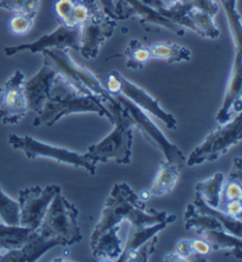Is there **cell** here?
I'll return each mask as SVG.
<instances>
[{
  "instance_id": "5bb4252c",
  "label": "cell",
  "mask_w": 242,
  "mask_h": 262,
  "mask_svg": "<svg viewBox=\"0 0 242 262\" xmlns=\"http://www.w3.org/2000/svg\"><path fill=\"white\" fill-rule=\"evenodd\" d=\"M58 75L59 72L56 70L48 57L44 56V63L40 70L32 78L25 80L24 85H23L29 111H34L37 114L40 113L45 102L51 96L53 84Z\"/></svg>"
},
{
  "instance_id": "7402d4cb",
  "label": "cell",
  "mask_w": 242,
  "mask_h": 262,
  "mask_svg": "<svg viewBox=\"0 0 242 262\" xmlns=\"http://www.w3.org/2000/svg\"><path fill=\"white\" fill-rule=\"evenodd\" d=\"M176 221L175 215H170L168 220L159 223H155V225L150 226H144V227H133L129 233V237L126 240V244L124 247H123L122 254H126L131 252L134 249H137L140 246L145 244L148 240H150L152 236L159 234L161 230H163L168 225ZM121 254V255H122ZM120 255V256H121Z\"/></svg>"
},
{
  "instance_id": "74e56055",
  "label": "cell",
  "mask_w": 242,
  "mask_h": 262,
  "mask_svg": "<svg viewBox=\"0 0 242 262\" xmlns=\"http://www.w3.org/2000/svg\"><path fill=\"white\" fill-rule=\"evenodd\" d=\"M190 247L193 255L199 256H207L209 255V253L212 252V246L209 245V242L205 240V238H193L190 240Z\"/></svg>"
},
{
  "instance_id": "7c38bea8",
  "label": "cell",
  "mask_w": 242,
  "mask_h": 262,
  "mask_svg": "<svg viewBox=\"0 0 242 262\" xmlns=\"http://www.w3.org/2000/svg\"><path fill=\"white\" fill-rule=\"evenodd\" d=\"M25 80L24 73L17 70L4 84L3 102L0 104V122L3 124H18L28 114L29 107L23 90Z\"/></svg>"
},
{
  "instance_id": "7bdbcfd3",
  "label": "cell",
  "mask_w": 242,
  "mask_h": 262,
  "mask_svg": "<svg viewBox=\"0 0 242 262\" xmlns=\"http://www.w3.org/2000/svg\"><path fill=\"white\" fill-rule=\"evenodd\" d=\"M140 2L145 4V5L152 7V9H155L157 11H160V10L164 9V7H167V4H166V2H164V0H140Z\"/></svg>"
},
{
  "instance_id": "e575fe53",
  "label": "cell",
  "mask_w": 242,
  "mask_h": 262,
  "mask_svg": "<svg viewBox=\"0 0 242 262\" xmlns=\"http://www.w3.org/2000/svg\"><path fill=\"white\" fill-rule=\"evenodd\" d=\"M36 15L37 13H15L9 23L11 33L15 34V36H24V34L29 33L31 29L33 28Z\"/></svg>"
},
{
  "instance_id": "f6af8a7d",
  "label": "cell",
  "mask_w": 242,
  "mask_h": 262,
  "mask_svg": "<svg viewBox=\"0 0 242 262\" xmlns=\"http://www.w3.org/2000/svg\"><path fill=\"white\" fill-rule=\"evenodd\" d=\"M140 198H141L142 200H143V201H147V200H148L149 198H150V194H149L148 190H144V191L141 192Z\"/></svg>"
},
{
  "instance_id": "ac0fdd59",
  "label": "cell",
  "mask_w": 242,
  "mask_h": 262,
  "mask_svg": "<svg viewBox=\"0 0 242 262\" xmlns=\"http://www.w3.org/2000/svg\"><path fill=\"white\" fill-rule=\"evenodd\" d=\"M121 225H116L106 229L97 238L96 244L92 246V256L102 261H114L118 260V257L123 252L122 240L120 237Z\"/></svg>"
},
{
  "instance_id": "4dcf8cb0",
  "label": "cell",
  "mask_w": 242,
  "mask_h": 262,
  "mask_svg": "<svg viewBox=\"0 0 242 262\" xmlns=\"http://www.w3.org/2000/svg\"><path fill=\"white\" fill-rule=\"evenodd\" d=\"M236 2L237 0H221V4L227 15L229 30L236 46V51L242 53V20L236 10Z\"/></svg>"
},
{
  "instance_id": "d6986e66",
  "label": "cell",
  "mask_w": 242,
  "mask_h": 262,
  "mask_svg": "<svg viewBox=\"0 0 242 262\" xmlns=\"http://www.w3.org/2000/svg\"><path fill=\"white\" fill-rule=\"evenodd\" d=\"M176 24L184 29H189L197 33L200 37L208 39H217L220 37V30L214 23L212 14L202 12V11H190L182 18H180Z\"/></svg>"
},
{
  "instance_id": "4fadbf2b",
  "label": "cell",
  "mask_w": 242,
  "mask_h": 262,
  "mask_svg": "<svg viewBox=\"0 0 242 262\" xmlns=\"http://www.w3.org/2000/svg\"><path fill=\"white\" fill-rule=\"evenodd\" d=\"M117 20H126L130 18H136L145 29H150L151 25L161 26L168 29L178 36H184L186 30L182 26L171 21L170 19L152 7L145 5L140 0H118L116 5Z\"/></svg>"
},
{
  "instance_id": "f546056e",
  "label": "cell",
  "mask_w": 242,
  "mask_h": 262,
  "mask_svg": "<svg viewBox=\"0 0 242 262\" xmlns=\"http://www.w3.org/2000/svg\"><path fill=\"white\" fill-rule=\"evenodd\" d=\"M74 9L68 26L71 28H80L89 20L92 15L97 14L102 11L96 0H74Z\"/></svg>"
},
{
  "instance_id": "83f0119b",
  "label": "cell",
  "mask_w": 242,
  "mask_h": 262,
  "mask_svg": "<svg viewBox=\"0 0 242 262\" xmlns=\"http://www.w3.org/2000/svg\"><path fill=\"white\" fill-rule=\"evenodd\" d=\"M33 230L21 226H9L0 223V248L3 250H13L20 248Z\"/></svg>"
},
{
  "instance_id": "7a4b0ae2",
  "label": "cell",
  "mask_w": 242,
  "mask_h": 262,
  "mask_svg": "<svg viewBox=\"0 0 242 262\" xmlns=\"http://www.w3.org/2000/svg\"><path fill=\"white\" fill-rule=\"evenodd\" d=\"M53 90L51 91L48 101L45 102L43 109L38 113V116L34 118L33 125L52 126L60 118L69 116L71 114L95 113L99 116L105 117L111 122V113L107 110L104 102L97 96L82 92L68 82L63 76L58 75Z\"/></svg>"
},
{
  "instance_id": "8fae6325",
  "label": "cell",
  "mask_w": 242,
  "mask_h": 262,
  "mask_svg": "<svg viewBox=\"0 0 242 262\" xmlns=\"http://www.w3.org/2000/svg\"><path fill=\"white\" fill-rule=\"evenodd\" d=\"M117 21L102 10L80 26V48L78 51L80 56L85 59L97 58L102 46L113 37Z\"/></svg>"
},
{
  "instance_id": "30bf717a",
  "label": "cell",
  "mask_w": 242,
  "mask_h": 262,
  "mask_svg": "<svg viewBox=\"0 0 242 262\" xmlns=\"http://www.w3.org/2000/svg\"><path fill=\"white\" fill-rule=\"evenodd\" d=\"M80 48V28H71L59 21L58 26L51 33L44 34L36 41L28 44L6 46L4 52L7 57L14 56L19 52L43 53L50 49H72L79 51Z\"/></svg>"
},
{
  "instance_id": "4316f807",
  "label": "cell",
  "mask_w": 242,
  "mask_h": 262,
  "mask_svg": "<svg viewBox=\"0 0 242 262\" xmlns=\"http://www.w3.org/2000/svg\"><path fill=\"white\" fill-rule=\"evenodd\" d=\"M184 227L187 230L195 229L199 235L205 233L206 230L210 229H224L221 223L216 219L210 216V215L202 214L196 209L194 203H189L187 206L186 213H184Z\"/></svg>"
},
{
  "instance_id": "e0dca14e",
  "label": "cell",
  "mask_w": 242,
  "mask_h": 262,
  "mask_svg": "<svg viewBox=\"0 0 242 262\" xmlns=\"http://www.w3.org/2000/svg\"><path fill=\"white\" fill-rule=\"evenodd\" d=\"M59 246L57 241L45 238L37 230H33L29 240L20 248L13 250H0V261L33 262L38 261L50 249Z\"/></svg>"
},
{
  "instance_id": "3957f363",
  "label": "cell",
  "mask_w": 242,
  "mask_h": 262,
  "mask_svg": "<svg viewBox=\"0 0 242 262\" xmlns=\"http://www.w3.org/2000/svg\"><path fill=\"white\" fill-rule=\"evenodd\" d=\"M104 104L111 113L110 123H113L115 128L104 140L89 146L85 155L95 163H105L114 160L118 164H129L131 161L135 122L116 98L113 102H104Z\"/></svg>"
},
{
  "instance_id": "d590c367",
  "label": "cell",
  "mask_w": 242,
  "mask_h": 262,
  "mask_svg": "<svg viewBox=\"0 0 242 262\" xmlns=\"http://www.w3.org/2000/svg\"><path fill=\"white\" fill-rule=\"evenodd\" d=\"M74 4V0H57L55 4L57 18H58L60 23H63L65 25H69V21H70Z\"/></svg>"
},
{
  "instance_id": "d4e9b609",
  "label": "cell",
  "mask_w": 242,
  "mask_h": 262,
  "mask_svg": "<svg viewBox=\"0 0 242 262\" xmlns=\"http://www.w3.org/2000/svg\"><path fill=\"white\" fill-rule=\"evenodd\" d=\"M225 184V176L221 172H216L208 180L201 181L195 186V191L200 194L203 201L209 207L218 209L221 206L222 188Z\"/></svg>"
},
{
  "instance_id": "603a6c76",
  "label": "cell",
  "mask_w": 242,
  "mask_h": 262,
  "mask_svg": "<svg viewBox=\"0 0 242 262\" xmlns=\"http://www.w3.org/2000/svg\"><path fill=\"white\" fill-rule=\"evenodd\" d=\"M203 238L209 242L212 249H230L229 255L242 260V238L225 232L224 229H210L201 234Z\"/></svg>"
},
{
  "instance_id": "f35d334b",
  "label": "cell",
  "mask_w": 242,
  "mask_h": 262,
  "mask_svg": "<svg viewBox=\"0 0 242 262\" xmlns=\"http://www.w3.org/2000/svg\"><path fill=\"white\" fill-rule=\"evenodd\" d=\"M105 89L111 96H116L121 94V80H120V72L113 71L107 76L105 82Z\"/></svg>"
},
{
  "instance_id": "8992f818",
  "label": "cell",
  "mask_w": 242,
  "mask_h": 262,
  "mask_svg": "<svg viewBox=\"0 0 242 262\" xmlns=\"http://www.w3.org/2000/svg\"><path fill=\"white\" fill-rule=\"evenodd\" d=\"M9 143L14 149L21 150L29 160L46 157V159L55 160L59 163H65L76 168H84L90 175L96 174L97 163L91 161L86 155H80L79 152L72 151L70 149L43 143L29 135L19 136V135L11 134L9 136Z\"/></svg>"
},
{
  "instance_id": "836d02e7",
  "label": "cell",
  "mask_w": 242,
  "mask_h": 262,
  "mask_svg": "<svg viewBox=\"0 0 242 262\" xmlns=\"http://www.w3.org/2000/svg\"><path fill=\"white\" fill-rule=\"evenodd\" d=\"M40 0H0V9L14 13H37Z\"/></svg>"
},
{
  "instance_id": "681fc988",
  "label": "cell",
  "mask_w": 242,
  "mask_h": 262,
  "mask_svg": "<svg viewBox=\"0 0 242 262\" xmlns=\"http://www.w3.org/2000/svg\"><path fill=\"white\" fill-rule=\"evenodd\" d=\"M0 223H2V220H0Z\"/></svg>"
},
{
  "instance_id": "ee69618b",
  "label": "cell",
  "mask_w": 242,
  "mask_h": 262,
  "mask_svg": "<svg viewBox=\"0 0 242 262\" xmlns=\"http://www.w3.org/2000/svg\"><path fill=\"white\" fill-rule=\"evenodd\" d=\"M101 3H102V5H103V11H104L106 14L111 15V17L115 18L117 20V18H116V10H115V7L111 5V4L107 2V0H101Z\"/></svg>"
},
{
  "instance_id": "b9f144b4",
  "label": "cell",
  "mask_w": 242,
  "mask_h": 262,
  "mask_svg": "<svg viewBox=\"0 0 242 262\" xmlns=\"http://www.w3.org/2000/svg\"><path fill=\"white\" fill-rule=\"evenodd\" d=\"M229 179H234L242 184V159L235 157L233 161V168L229 172Z\"/></svg>"
},
{
  "instance_id": "44dd1931",
  "label": "cell",
  "mask_w": 242,
  "mask_h": 262,
  "mask_svg": "<svg viewBox=\"0 0 242 262\" xmlns=\"http://www.w3.org/2000/svg\"><path fill=\"white\" fill-rule=\"evenodd\" d=\"M180 169L178 165L169 161H162L159 171L153 179L151 188L149 189L150 196H163L171 192L180 177Z\"/></svg>"
},
{
  "instance_id": "f1b7e54d",
  "label": "cell",
  "mask_w": 242,
  "mask_h": 262,
  "mask_svg": "<svg viewBox=\"0 0 242 262\" xmlns=\"http://www.w3.org/2000/svg\"><path fill=\"white\" fill-rule=\"evenodd\" d=\"M124 57L126 58V67L133 70H142L145 64L151 59L150 51L143 46L138 39H131L124 50Z\"/></svg>"
},
{
  "instance_id": "ba28073f",
  "label": "cell",
  "mask_w": 242,
  "mask_h": 262,
  "mask_svg": "<svg viewBox=\"0 0 242 262\" xmlns=\"http://www.w3.org/2000/svg\"><path fill=\"white\" fill-rule=\"evenodd\" d=\"M114 97L121 104L122 107H124L126 113L130 115V117L134 119L135 126H137L138 130L143 134V136L164 154V157H166L167 161L176 164L180 169L187 165V159L184 157L180 148L168 141V138L159 129V126L153 124L151 119L145 115L144 111L140 106H137L136 104H134L121 94L114 96Z\"/></svg>"
},
{
  "instance_id": "52a82bcc",
  "label": "cell",
  "mask_w": 242,
  "mask_h": 262,
  "mask_svg": "<svg viewBox=\"0 0 242 262\" xmlns=\"http://www.w3.org/2000/svg\"><path fill=\"white\" fill-rule=\"evenodd\" d=\"M242 140V111L232 122L222 124L220 128L210 133L201 144L190 152L187 160L188 167H194L214 162L218 157L225 155L233 145Z\"/></svg>"
},
{
  "instance_id": "6da1fadb",
  "label": "cell",
  "mask_w": 242,
  "mask_h": 262,
  "mask_svg": "<svg viewBox=\"0 0 242 262\" xmlns=\"http://www.w3.org/2000/svg\"><path fill=\"white\" fill-rule=\"evenodd\" d=\"M145 209H147L145 201H143L128 184L124 182L115 184L103 208L102 216L91 233V247L96 244L103 232L111 227L121 225L124 220L131 223L133 227H144L166 221L170 216L166 211L150 209V213H147Z\"/></svg>"
},
{
  "instance_id": "7dc6e473",
  "label": "cell",
  "mask_w": 242,
  "mask_h": 262,
  "mask_svg": "<svg viewBox=\"0 0 242 262\" xmlns=\"http://www.w3.org/2000/svg\"><path fill=\"white\" fill-rule=\"evenodd\" d=\"M107 2H109L111 5H113L114 7H115V10H116V5H117V3H118V0H107Z\"/></svg>"
},
{
  "instance_id": "bcb514c9",
  "label": "cell",
  "mask_w": 242,
  "mask_h": 262,
  "mask_svg": "<svg viewBox=\"0 0 242 262\" xmlns=\"http://www.w3.org/2000/svg\"><path fill=\"white\" fill-rule=\"evenodd\" d=\"M164 2H166L167 7H168V6H170V5H174V4L178 3L179 0H164Z\"/></svg>"
},
{
  "instance_id": "cb8c5ba5",
  "label": "cell",
  "mask_w": 242,
  "mask_h": 262,
  "mask_svg": "<svg viewBox=\"0 0 242 262\" xmlns=\"http://www.w3.org/2000/svg\"><path fill=\"white\" fill-rule=\"evenodd\" d=\"M151 58L166 60L169 64L182 63L191 59V52L186 46L175 43H155L149 46Z\"/></svg>"
},
{
  "instance_id": "2e32d148",
  "label": "cell",
  "mask_w": 242,
  "mask_h": 262,
  "mask_svg": "<svg viewBox=\"0 0 242 262\" xmlns=\"http://www.w3.org/2000/svg\"><path fill=\"white\" fill-rule=\"evenodd\" d=\"M232 111H242V53L239 51H236L234 59L224 103L215 117L218 124L229 122L232 118Z\"/></svg>"
},
{
  "instance_id": "60d3db41",
  "label": "cell",
  "mask_w": 242,
  "mask_h": 262,
  "mask_svg": "<svg viewBox=\"0 0 242 262\" xmlns=\"http://www.w3.org/2000/svg\"><path fill=\"white\" fill-rule=\"evenodd\" d=\"M176 253H178L181 257H183L184 261H189L188 257L193 256V252H191V247H190V240L180 241L178 246H176Z\"/></svg>"
},
{
  "instance_id": "c3c4849f",
  "label": "cell",
  "mask_w": 242,
  "mask_h": 262,
  "mask_svg": "<svg viewBox=\"0 0 242 262\" xmlns=\"http://www.w3.org/2000/svg\"><path fill=\"white\" fill-rule=\"evenodd\" d=\"M4 92V86H0V95H3Z\"/></svg>"
},
{
  "instance_id": "f907efd6",
  "label": "cell",
  "mask_w": 242,
  "mask_h": 262,
  "mask_svg": "<svg viewBox=\"0 0 242 262\" xmlns=\"http://www.w3.org/2000/svg\"><path fill=\"white\" fill-rule=\"evenodd\" d=\"M0 250H2V248H0Z\"/></svg>"
},
{
  "instance_id": "ffe728a7",
  "label": "cell",
  "mask_w": 242,
  "mask_h": 262,
  "mask_svg": "<svg viewBox=\"0 0 242 262\" xmlns=\"http://www.w3.org/2000/svg\"><path fill=\"white\" fill-rule=\"evenodd\" d=\"M194 10L202 11V12L209 13L215 17L218 12V5L215 0H179L174 5L160 10V12L164 17L170 19L171 21L178 23L180 18Z\"/></svg>"
},
{
  "instance_id": "277c9868",
  "label": "cell",
  "mask_w": 242,
  "mask_h": 262,
  "mask_svg": "<svg viewBox=\"0 0 242 262\" xmlns=\"http://www.w3.org/2000/svg\"><path fill=\"white\" fill-rule=\"evenodd\" d=\"M77 219L78 209L60 191L52 200L37 232L59 246H72L83 240Z\"/></svg>"
},
{
  "instance_id": "5b68a950",
  "label": "cell",
  "mask_w": 242,
  "mask_h": 262,
  "mask_svg": "<svg viewBox=\"0 0 242 262\" xmlns=\"http://www.w3.org/2000/svg\"><path fill=\"white\" fill-rule=\"evenodd\" d=\"M41 55L48 57L56 70L77 90L97 96L103 102L115 101L114 96H111L106 91L105 86L102 85L101 80L94 73L87 69L80 67L71 58L69 49H50Z\"/></svg>"
},
{
  "instance_id": "1f68e13d",
  "label": "cell",
  "mask_w": 242,
  "mask_h": 262,
  "mask_svg": "<svg viewBox=\"0 0 242 262\" xmlns=\"http://www.w3.org/2000/svg\"><path fill=\"white\" fill-rule=\"evenodd\" d=\"M0 220L9 226H19L20 223V208L15 200L11 199L0 188Z\"/></svg>"
},
{
  "instance_id": "d6a6232c",
  "label": "cell",
  "mask_w": 242,
  "mask_h": 262,
  "mask_svg": "<svg viewBox=\"0 0 242 262\" xmlns=\"http://www.w3.org/2000/svg\"><path fill=\"white\" fill-rule=\"evenodd\" d=\"M159 244V237L157 235L152 236L150 240H148L145 244L140 246L137 249H134L131 252L122 254L118 257V262H126V261H133V262H145L149 260V256L156 250V246Z\"/></svg>"
},
{
  "instance_id": "9c48e42d",
  "label": "cell",
  "mask_w": 242,
  "mask_h": 262,
  "mask_svg": "<svg viewBox=\"0 0 242 262\" xmlns=\"http://www.w3.org/2000/svg\"><path fill=\"white\" fill-rule=\"evenodd\" d=\"M58 192H60V188L56 184H50L45 188L39 186L25 188L19 191L18 203L20 208L19 226L32 230L39 228L50 204Z\"/></svg>"
},
{
  "instance_id": "9a60e30c",
  "label": "cell",
  "mask_w": 242,
  "mask_h": 262,
  "mask_svg": "<svg viewBox=\"0 0 242 262\" xmlns=\"http://www.w3.org/2000/svg\"><path fill=\"white\" fill-rule=\"evenodd\" d=\"M120 80H121V95L124 96L131 101L134 104H136L137 106H140L142 110L148 111L152 116H155L160 119L161 122L164 123V125L170 130L178 129V121L174 117V115L167 113L166 110H163L160 105L159 99L153 98L152 96L148 94L144 89L140 88L136 84L130 82L123 77L120 73Z\"/></svg>"
},
{
  "instance_id": "8d00e7d4",
  "label": "cell",
  "mask_w": 242,
  "mask_h": 262,
  "mask_svg": "<svg viewBox=\"0 0 242 262\" xmlns=\"http://www.w3.org/2000/svg\"><path fill=\"white\" fill-rule=\"evenodd\" d=\"M222 194H224L225 202L233 201V200H242V184L239 181L229 179L222 188Z\"/></svg>"
},
{
  "instance_id": "ab89813d",
  "label": "cell",
  "mask_w": 242,
  "mask_h": 262,
  "mask_svg": "<svg viewBox=\"0 0 242 262\" xmlns=\"http://www.w3.org/2000/svg\"><path fill=\"white\" fill-rule=\"evenodd\" d=\"M222 211L230 217L242 221V200H233V201L225 202V208Z\"/></svg>"
},
{
  "instance_id": "484cf974",
  "label": "cell",
  "mask_w": 242,
  "mask_h": 262,
  "mask_svg": "<svg viewBox=\"0 0 242 262\" xmlns=\"http://www.w3.org/2000/svg\"><path fill=\"white\" fill-rule=\"evenodd\" d=\"M194 206L196 207V209L202 214H207L210 215L217 220L218 222L221 223L222 228H224L225 232H227L229 234L235 235V236L242 238V221L241 220H236L228 216L227 214L224 213L222 210L215 209V208L209 207L205 201H203L200 194L195 195V201H194Z\"/></svg>"
}]
</instances>
